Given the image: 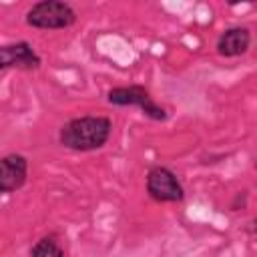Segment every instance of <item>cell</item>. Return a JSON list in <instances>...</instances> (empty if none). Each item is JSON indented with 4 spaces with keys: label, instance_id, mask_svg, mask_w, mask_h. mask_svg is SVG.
I'll return each instance as SVG.
<instances>
[{
    "label": "cell",
    "instance_id": "6da1fadb",
    "mask_svg": "<svg viewBox=\"0 0 257 257\" xmlns=\"http://www.w3.org/2000/svg\"><path fill=\"white\" fill-rule=\"evenodd\" d=\"M110 133H112V122L108 116L86 114L64 122L58 131V143L64 149L76 153H88L104 147L106 141L110 139Z\"/></svg>",
    "mask_w": 257,
    "mask_h": 257
},
{
    "label": "cell",
    "instance_id": "7a4b0ae2",
    "mask_svg": "<svg viewBox=\"0 0 257 257\" xmlns=\"http://www.w3.org/2000/svg\"><path fill=\"white\" fill-rule=\"evenodd\" d=\"M76 22V10L62 0H40L26 12V24L42 30H60Z\"/></svg>",
    "mask_w": 257,
    "mask_h": 257
},
{
    "label": "cell",
    "instance_id": "3957f363",
    "mask_svg": "<svg viewBox=\"0 0 257 257\" xmlns=\"http://www.w3.org/2000/svg\"><path fill=\"white\" fill-rule=\"evenodd\" d=\"M106 100L114 106H139L143 114H147L153 120H167V110L157 104L151 96V92L141 84L131 86H114L106 92Z\"/></svg>",
    "mask_w": 257,
    "mask_h": 257
},
{
    "label": "cell",
    "instance_id": "277c9868",
    "mask_svg": "<svg viewBox=\"0 0 257 257\" xmlns=\"http://www.w3.org/2000/svg\"><path fill=\"white\" fill-rule=\"evenodd\" d=\"M147 193L159 203H179L185 199V189L179 177L167 167H153L147 173Z\"/></svg>",
    "mask_w": 257,
    "mask_h": 257
},
{
    "label": "cell",
    "instance_id": "5b68a950",
    "mask_svg": "<svg viewBox=\"0 0 257 257\" xmlns=\"http://www.w3.org/2000/svg\"><path fill=\"white\" fill-rule=\"evenodd\" d=\"M42 58L34 50V46L26 40H18L12 44H4L0 48V70L20 68V70H36L40 68Z\"/></svg>",
    "mask_w": 257,
    "mask_h": 257
},
{
    "label": "cell",
    "instance_id": "8992f818",
    "mask_svg": "<svg viewBox=\"0 0 257 257\" xmlns=\"http://www.w3.org/2000/svg\"><path fill=\"white\" fill-rule=\"evenodd\" d=\"M28 179V159L20 153H10L0 161V191L14 193L24 187Z\"/></svg>",
    "mask_w": 257,
    "mask_h": 257
},
{
    "label": "cell",
    "instance_id": "52a82bcc",
    "mask_svg": "<svg viewBox=\"0 0 257 257\" xmlns=\"http://www.w3.org/2000/svg\"><path fill=\"white\" fill-rule=\"evenodd\" d=\"M251 44V32L245 26H231L227 30H223L217 38V54L225 56V58H235L241 56L249 50Z\"/></svg>",
    "mask_w": 257,
    "mask_h": 257
},
{
    "label": "cell",
    "instance_id": "ba28073f",
    "mask_svg": "<svg viewBox=\"0 0 257 257\" xmlns=\"http://www.w3.org/2000/svg\"><path fill=\"white\" fill-rule=\"evenodd\" d=\"M30 257H64V251L62 247L58 245V241L48 235V237H42L38 239L32 249H30Z\"/></svg>",
    "mask_w": 257,
    "mask_h": 257
},
{
    "label": "cell",
    "instance_id": "9c48e42d",
    "mask_svg": "<svg viewBox=\"0 0 257 257\" xmlns=\"http://www.w3.org/2000/svg\"><path fill=\"white\" fill-rule=\"evenodd\" d=\"M245 231H247V233H257V217H255V219H251V221L247 223Z\"/></svg>",
    "mask_w": 257,
    "mask_h": 257
},
{
    "label": "cell",
    "instance_id": "30bf717a",
    "mask_svg": "<svg viewBox=\"0 0 257 257\" xmlns=\"http://www.w3.org/2000/svg\"><path fill=\"white\" fill-rule=\"evenodd\" d=\"M255 169H257V161H255Z\"/></svg>",
    "mask_w": 257,
    "mask_h": 257
}]
</instances>
